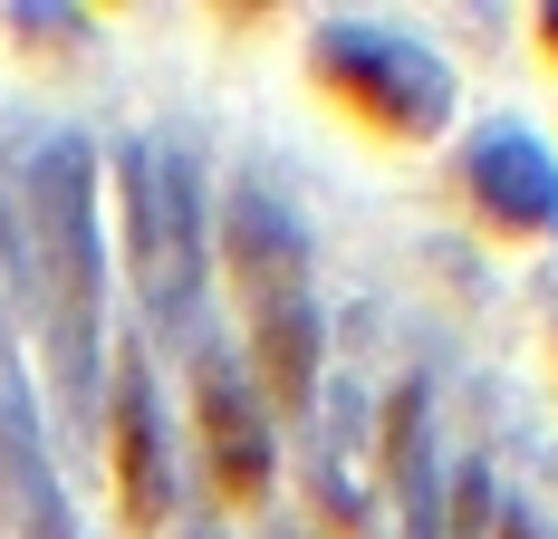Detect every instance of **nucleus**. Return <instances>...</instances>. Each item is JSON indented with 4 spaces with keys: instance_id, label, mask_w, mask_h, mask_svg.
Segmentation results:
<instances>
[{
    "instance_id": "obj_12",
    "label": "nucleus",
    "mask_w": 558,
    "mask_h": 539,
    "mask_svg": "<svg viewBox=\"0 0 558 539\" xmlns=\"http://www.w3.org/2000/svg\"><path fill=\"white\" fill-rule=\"evenodd\" d=\"M549 347H558V299H549Z\"/></svg>"
},
{
    "instance_id": "obj_10",
    "label": "nucleus",
    "mask_w": 558,
    "mask_h": 539,
    "mask_svg": "<svg viewBox=\"0 0 558 539\" xmlns=\"http://www.w3.org/2000/svg\"><path fill=\"white\" fill-rule=\"evenodd\" d=\"M539 58H549V68H558V0H549V10H539Z\"/></svg>"
},
{
    "instance_id": "obj_1",
    "label": "nucleus",
    "mask_w": 558,
    "mask_h": 539,
    "mask_svg": "<svg viewBox=\"0 0 558 539\" xmlns=\"http://www.w3.org/2000/svg\"><path fill=\"white\" fill-rule=\"evenodd\" d=\"M20 279H29V299L49 309L58 376L87 385V357H97V221H87V145H49V155L29 164V193H20Z\"/></svg>"
},
{
    "instance_id": "obj_11",
    "label": "nucleus",
    "mask_w": 558,
    "mask_h": 539,
    "mask_svg": "<svg viewBox=\"0 0 558 539\" xmlns=\"http://www.w3.org/2000/svg\"><path fill=\"white\" fill-rule=\"evenodd\" d=\"M501 539H530V511H501Z\"/></svg>"
},
{
    "instance_id": "obj_5",
    "label": "nucleus",
    "mask_w": 558,
    "mask_h": 539,
    "mask_svg": "<svg viewBox=\"0 0 558 539\" xmlns=\"http://www.w3.org/2000/svg\"><path fill=\"white\" fill-rule=\"evenodd\" d=\"M222 270H231V299H241V327L279 319V309H308V241L251 183L222 203Z\"/></svg>"
},
{
    "instance_id": "obj_3",
    "label": "nucleus",
    "mask_w": 558,
    "mask_h": 539,
    "mask_svg": "<svg viewBox=\"0 0 558 539\" xmlns=\"http://www.w3.org/2000/svg\"><path fill=\"white\" fill-rule=\"evenodd\" d=\"M125 251L155 319H183L203 289V221H193V173L165 145H125Z\"/></svg>"
},
{
    "instance_id": "obj_2",
    "label": "nucleus",
    "mask_w": 558,
    "mask_h": 539,
    "mask_svg": "<svg viewBox=\"0 0 558 539\" xmlns=\"http://www.w3.org/2000/svg\"><path fill=\"white\" fill-rule=\"evenodd\" d=\"M308 87H318L366 145H386V155L434 145L444 116H452L444 58L414 49V39H395V29H376V20H328V29L308 39Z\"/></svg>"
},
{
    "instance_id": "obj_9",
    "label": "nucleus",
    "mask_w": 558,
    "mask_h": 539,
    "mask_svg": "<svg viewBox=\"0 0 558 539\" xmlns=\"http://www.w3.org/2000/svg\"><path fill=\"white\" fill-rule=\"evenodd\" d=\"M386 472H395V491L424 511V385H395V415H386Z\"/></svg>"
},
{
    "instance_id": "obj_4",
    "label": "nucleus",
    "mask_w": 558,
    "mask_h": 539,
    "mask_svg": "<svg viewBox=\"0 0 558 539\" xmlns=\"http://www.w3.org/2000/svg\"><path fill=\"white\" fill-rule=\"evenodd\" d=\"M452 193L492 241H549L558 231V164L520 125H482L462 145V164H452Z\"/></svg>"
},
{
    "instance_id": "obj_6",
    "label": "nucleus",
    "mask_w": 558,
    "mask_h": 539,
    "mask_svg": "<svg viewBox=\"0 0 558 539\" xmlns=\"http://www.w3.org/2000/svg\"><path fill=\"white\" fill-rule=\"evenodd\" d=\"M193 424H203L213 501L251 520V511L270 501V424H260V405L231 385V367H193Z\"/></svg>"
},
{
    "instance_id": "obj_7",
    "label": "nucleus",
    "mask_w": 558,
    "mask_h": 539,
    "mask_svg": "<svg viewBox=\"0 0 558 539\" xmlns=\"http://www.w3.org/2000/svg\"><path fill=\"white\" fill-rule=\"evenodd\" d=\"M107 453H116V511H125V539H165L173 520V472H165V433H155V405H145V367L125 357L107 395Z\"/></svg>"
},
{
    "instance_id": "obj_8",
    "label": "nucleus",
    "mask_w": 558,
    "mask_h": 539,
    "mask_svg": "<svg viewBox=\"0 0 558 539\" xmlns=\"http://www.w3.org/2000/svg\"><path fill=\"white\" fill-rule=\"evenodd\" d=\"M251 337V385L270 415H308V385H318V309H279V319L241 327Z\"/></svg>"
}]
</instances>
